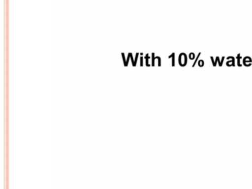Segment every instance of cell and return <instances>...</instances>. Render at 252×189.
Wrapping results in <instances>:
<instances>
[{"instance_id": "obj_1", "label": "cell", "mask_w": 252, "mask_h": 189, "mask_svg": "<svg viewBox=\"0 0 252 189\" xmlns=\"http://www.w3.org/2000/svg\"><path fill=\"white\" fill-rule=\"evenodd\" d=\"M179 63L180 66H185L187 64V56L185 53H182V54L179 56Z\"/></svg>"}, {"instance_id": "obj_2", "label": "cell", "mask_w": 252, "mask_h": 189, "mask_svg": "<svg viewBox=\"0 0 252 189\" xmlns=\"http://www.w3.org/2000/svg\"><path fill=\"white\" fill-rule=\"evenodd\" d=\"M226 65L228 66H235V62H234V59H232V61H231V62H230V61H228V62H226Z\"/></svg>"}, {"instance_id": "obj_3", "label": "cell", "mask_w": 252, "mask_h": 189, "mask_svg": "<svg viewBox=\"0 0 252 189\" xmlns=\"http://www.w3.org/2000/svg\"><path fill=\"white\" fill-rule=\"evenodd\" d=\"M237 65H238L239 66H242V65L240 64V59H241V57H240V55H238L237 57Z\"/></svg>"}, {"instance_id": "obj_4", "label": "cell", "mask_w": 252, "mask_h": 189, "mask_svg": "<svg viewBox=\"0 0 252 189\" xmlns=\"http://www.w3.org/2000/svg\"><path fill=\"white\" fill-rule=\"evenodd\" d=\"M198 64L199 66H200V67H202V66H203V65H204V62H203V60L199 61Z\"/></svg>"}, {"instance_id": "obj_5", "label": "cell", "mask_w": 252, "mask_h": 189, "mask_svg": "<svg viewBox=\"0 0 252 189\" xmlns=\"http://www.w3.org/2000/svg\"><path fill=\"white\" fill-rule=\"evenodd\" d=\"M189 58H190V59H191V60H193V59H194V53H190V56H189Z\"/></svg>"}, {"instance_id": "obj_6", "label": "cell", "mask_w": 252, "mask_h": 189, "mask_svg": "<svg viewBox=\"0 0 252 189\" xmlns=\"http://www.w3.org/2000/svg\"><path fill=\"white\" fill-rule=\"evenodd\" d=\"M211 59H212V63H213V66H216V65H215V61H214L213 57H211Z\"/></svg>"}]
</instances>
